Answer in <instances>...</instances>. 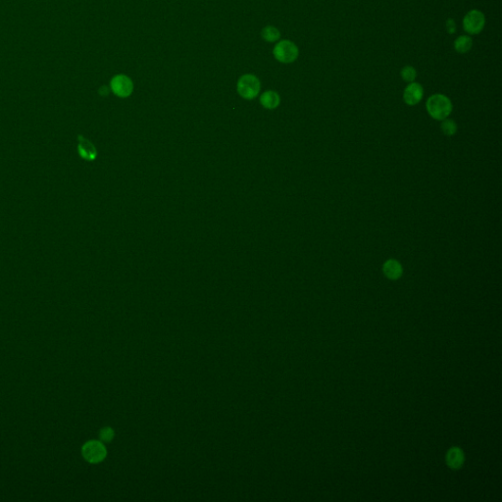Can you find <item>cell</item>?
Here are the masks:
<instances>
[{"label": "cell", "instance_id": "6da1fadb", "mask_svg": "<svg viewBox=\"0 0 502 502\" xmlns=\"http://www.w3.org/2000/svg\"><path fill=\"white\" fill-rule=\"evenodd\" d=\"M426 108L429 115L437 121H442L448 118L452 112V102L448 96L440 94H435L428 98L426 102Z\"/></svg>", "mask_w": 502, "mask_h": 502}, {"label": "cell", "instance_id": "7a4b0ae2", "mask_svg": "<svg viewBox=\"0 0 502 502\" xmlns=\"http://www.w3.org/2000/svg\"><path fill=\"white\" fill-rule=\"evenodd\" d=\"M273 54L279 62L283 64H290L299 58V49L294 42L283 40L275 45Z\"/></svg>", "mask_w": 502, "mask_h": 502}, {"label": "cell", "instance_id": "3957f363", "mask_svg": "<svg viewBox=\"0 0 502 502\" xmlns=\"http://www.w3.org/2000/svg\"><path fill=\"white\" fill-rule=\"evenodd\" d=\"M260 88L261 82L257 77L252 74H246L242 76L237 84L239 95L247 100L255 98L260 93Z\"/></svg>", "mask_w": 502, "mask_h": 502}, {"label": "cell", "instance_id": "277c9868", "mask_svg": "<svg viewBox=\"0 0 502 502\" xmlns=\"http://www.w3.org/2000/svg\"><path fill=\"white\" fill-rule=\"evenodd\" d=\"M486 26V17L485 14L480 10L473 9L465 15L463 19V28L464 31L471 35H479L483 32Z\"/></svg>", "mask_w": 502, "mask_h": 502}, {"label": "cell", "instance_id": "5b68a950", "mask_svg": "<svg viewBox=\"0 0 502 502\" xmlns=\"http://www.w3.org/2000/svg\"><path fill=\"white\" fill-rule=\"evenodd\" d=\"M82 454L86 461L95 464L104 460L107 451L102 442L97 440H91L82 447Z\"/></svg>", "mask_w": 502, "mask_h": 502}, {"label": "cell", "instance_id": "8992f818", "mask_svg": "<svg viewBox=\"0 0 502 502\" xmlns=\"http://www.w3.org/2000/svg\"><path fill=\"white\" fill-rule=\"evenodd\" d=\"M110 87L114 95L121 98H126L133 94L134 83L128 76L120 74L112 78L110 82Z\"/></svg>", "mask_w": 502, "mask_h": 502}, {"label": "cell", "instance_id": "52a82bcc", "mask_svg": "<svg viewBox=\"0 0 502 502\" xmlns=\"http://www.w3.org/2000/svg\"><path fill=\"white\" fill-rule=\"evenodd\" d=\"M424 96V88L419 82H410L404 90L403 100L409 106H415L420 103Z\"/></svg>", "mask_w": 502, "mask_h": 502}, {"label": "cell", "instance_id": "ba28073f", "mask_svg": "<svg viewBox=\"0 0 502 502\" xmlns=\"http://www.w3.org/2000/svg\"><path fill=\"white\" fill-rule=\"evenodd\" d=\"M78 140V151L82 159L86 161H94L97 156V151L95 145L82 136H79Z\"/></svg>", "mask_w": 502, "mask_h": 502}, {"label": "cell", "instance_id": "9c48e42d", "mask_svg": "<svg viewBox=\"0 0 502 502\" xmlns=\"http://www.w3.org/2000/svg\"><path fill=\"white\" fill-rule=\"evenodd\" d=\"M382 272L388 279L395 281L402 276L403 268L402 265L397 260L389 259L388 261L385 262L382 266Z\"/></svg>", "mask_w": 502, "mask_h": 502}, {"label": "cell", "instance_id": "30bf717a", "mask_svg": "<svg viewBox=\"0 0 502 502\" xmlns=\"http://www.w3.org/2000/svg\"><path fill=\"white\" fill-rule=\"evenodd\" d=\"M260 103L266 109H276L281 103V97L274 91H267L260 97Z\"/></svg>", "mask_w": 502, "mask_h": 502}, {"label": "cell", "instance_id": "8fae6325", "mask_svg": "<svg viewBox=\"0 0 502 502\" xmlns=\"http://www.w3.org/2000/svg\"><path fill=\"white\" fill-rule=\"evenodd\" d=\"M447 463L451 469H459L464 463V453L460 448L449 449L447 455Z\"/></svg>", "mask_w": 502, "mask_h": 502}, {"label": "cell", "instance_id": "7c38bea8", "mask_svg": "<svg viewBox=\"0 0 502 502\" xmlns=\"http://www.w3.org/2000/svg\"><path fill=\"white\" fill-rule=\"evenodd\" d=\"M473 41L469 36H460L454 41V49L460 54H465L471 50Z\"/></svg>", "mask_w": 502, "mask_h": 502}, {"label": "cell", "instance_id": "4fadbf2b", "mask_svg": "<svg viewBox=\"0 0 502 502\" xmlns=\"http://www.w3.org/2000/svg\"><path fill=\"white\" fill-rule=\"evenodd\" d=\"M262 38L268 42H275L280 40L281 33L277 27L267 26L262 29Z\"/></svg>", "mask_w": 502, "mask_h": 502}, {"label": "cell", "instance_id": "5bb4252c", "mask_svg": "<svg viewBox=\"0 0 502 502\" xmlns=\"http://www.w3.org/2000/svg\"><path fill=\"white\" fill-rule=\"evenodd\" d=\"M440 129L444 135L447 136H454L457 132V125L453 120L450 119H445L440 124Z\"/></svg>", "mask_w": 502, "mask_h": 502}, {"label": "cell", "instance_id": "9a60e30c", "mask_svg": "<svg viewBox=\"0 0 502 502\" xmlns=\"http://www.w3.org/2000/svg\"><path fill=\"white\" fill-rule=\"evenodd\" d=\"M400 75H401V78L403 79L404 82L410 83V82H413L416 80L417 72H416V69L412 67V66H405L400 71Z\"/></svg>", "mask_w": 502, "mask_h": 502}, {"label": "cell", "instance_id": "2e32d148", "mask_svg": "<svg viewBox=\"0 0 502 502\" xmlns=\"http://www.w3.org/2000/svg\"><path fill=\"white\" fill-rule=\"evenodd\" d=\"M99 437L103 442H110L114 437V431L111 428H104L100 431Z\"/></svg>", "mask_w": 502, "mask_h": 502}, {"label": "cell", "instance_id": "e0dca14e", "mask_svg": "<svg viewBox=\"0 0 502 502\" xmlns=\"http://www.w3.org/2000/svg\"><path fill=\"white\" fill-rule=\"evenodd\" d=\"M447 28H448V32L450 35L454 34V32L456 29V25H455V22L453 21V19H448L447 21Z\"/></svg>", "mask_w": 502, "mask_h": 502}]
</instances>
